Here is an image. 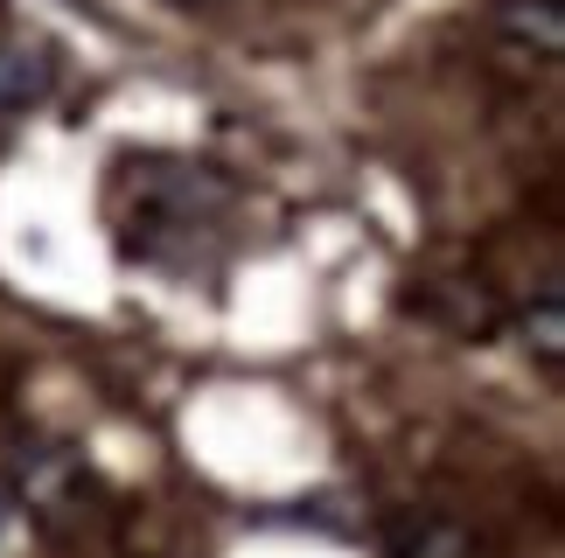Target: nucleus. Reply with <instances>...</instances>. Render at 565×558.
<instances>
[{"mask_svg": "<svg viewBox=\"0 0 565 558\" xmlns=\"http://www.w3.org/2000/svg\"><path fill=\"white\" fill-rule=\"evenodd\" d=\"M391 558H489L482 538L454 517H405L391 530Z\"/></svg>", "mask_w": 565, "mask_h": 558, "instance_id": "nucleus-3", "label": "nucleus"}, {"mask_svg": "<svg viewBox=\"0 0 565 558\" xmlns=\"http://www.w3.org/2000/svg\"><path fill=\"white\" fill-rule=\"evenodd\" d=\"M524 342L558 371V356H565V314H558V293H552V287H545V300H537V308H524Z\"/></svg>", "mask_w": 565, "mask_h": 558, "instance_id": "nucleus-5", "label": "nucleus"}, {"mask_svg": "<svg viewBox=\"0 0 565 558\" xmlns=\"http://www.w3.org/2000/svg\"><path fill=\"white\" fill-rule=\"evenodd\" d=\"M14 489H21V503H29L35 517H71L84 475H77L71 454H56V447H21L14 454Z\"/></svg>", "mask_w": 565, "mask_h": 558, "instance_id": "nucleus-1", "label": "nucleus"}, {"mask_svg": "<svg viewBox=\"0 0 565 558\" xmlns=\"http://www.w3.org/2000/svg\"><path fill=\"white\" fill-rule=\"evenodd\" d=\"M56 92V63L42 50H0V119L8 112H29Z\"/></svg>", "mask_w": 565, "mask_h": 558, "instance_id": "nucleus-4", "label": "nucleus"}, {"mask_svg": "<svg viewBox=\"0 0 565 558\" xmlns=\"http://www.w3.org/2000/svg\"><path fill=\"white\" fill-rule=\"evenodd\" d=\"M489 29L510 35L531 63H558V50H565L558 0H489Z\"/></svg>", "mask_w": 565, "mask_h": 558, "instance_id": "nucleus-2", "label": "nucleus"}]
</instances>
